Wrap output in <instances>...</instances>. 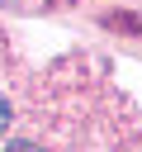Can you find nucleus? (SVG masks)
I'll return each mask as SVG.
<instances>
[{"label":"nucleus","instance_id":"f03ea898","mask_svg":"<svg viewBox=\"0 0 142 152\" xmlns=\"http://www.w3.org/2000/svg\"><path fill=\"white\" fill-rule=\"evenodd\" d=\"M9 124V104H5V95H0V128Z\"/></svg>","mask_w":142,"mask_h":152},{"label":"nucleus","instance_id":"f257e3e1","mask_svg":"<svg viewBox=\"0 0 142 152\" xmlns=\"http://www.w3.org/2000/svg\"><path fill=\"white\" fill-rule=\"evenodd\" d=\"M5 152H43V147H33V142H9Z\"/></svg>","mask_w":142,"mask_h":152}]
</instances>
